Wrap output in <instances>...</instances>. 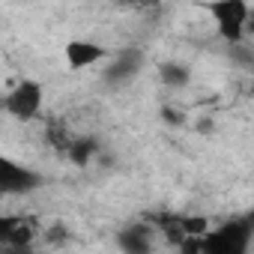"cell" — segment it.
Wrapping results in <instances>:
<instances>
[{
	"label": "cell",
	"instance_id": "1",
	"mask_svg": "<svg viewBox=\"0 0 254 254\" xmlns=\"http://www.w3.org/2000/svg\"><path fill=\"white\" fill-rule=\"evenodd\" d=\"M200 9L212 18L221 39L242 42L251 18V0H200Z\"/></svg>",
	"mask_w": 254,
	"mask_h": 254
},
{
	"label": "cell",
	"instance_id": "2",
	"mask_svg": "<svg viewBox=\"0 0 254 254\" xmlns=\"http://www.w3.org/2000/svg\"><path fill=\"white\" fill-rule=\"evenodd\" d=\"M42 105H45V87L39 81H33V78H21L15 87H9V93L3 96V102H0V108L18 123L36 120Z\"/></svg>",
	"mask_w": 254,
	"mask_h": 254
},
{
	"label": "cell",
	"instance_id": "3",
	"mask_svg": "<svg viewBox=\"0 0 254 254\" xmlns=\"http://www.w3.org/2000/svg\"><path fill=\"white\" fill-rule=\"evenodd\" d=\"M42 183L45 180H42L39 171H33V168H27V165H21V162H15V159L0 153V194L3 197L30 194L36 189H42Z\"/></svg>",
	"mask_w": 254,
	"mask_h": 254
},
{
	"label": "cell",
	"instance_id": "4",
	"mask_svg": "<svg viewBox=\"0 0 254 254\" xmlns=\"http://www.w3.org/2000/svg\"><path fill=\"white\" fill-rule=\"evenodd\" d=\"M39 236V221L30 215H0V248H30Z\"/></svg>",
	"mask_w": 254,
	"mask_h": 254
},
{
	"label": "cell",
	"instance_id": "5",
	"mask_svg": "<svg viewBox=\"0 0 254 254\" xmlns=\"http://www.w3.org/2000/svg\"><path fill=\"white\" fill-rule=\"evenodd\" d=\"M111 51L93 39H69L63 45V60H66V69L72 72H84V69H93L96 63H102Z\"/></svg>",
	"mask_w": 254,
	"mask_h": 254
},
{
	"label": "cell",
	"instance_id": "6",
	"mask_svg": "<svg viewBox=\"0 0 254 254\" xmlns=\"http://www.w3.org/2000/svg\"><path fill=\"white\" fill-rule=\"evenodd\" d=\"M126 6H135V9H144V6H159V0H123Z\"/></svg>",
	"mask_w": 254,
	"mask_h": 254
},
{
	"label": "cell",
	"instance_id": "7",
	"mask_svg": "<svg viewBox=\"0 0 254 254\" xmlns=\"http://www.w3.org/2000/svg\"><path fill=\"white\" fill-rule=\"evenodd\" d=\"M165 78H177V81H186V72H180V69H165Z\"/></svg>",
	"mask_w": 254,
	"mask_h": 254
}]
</instances>
